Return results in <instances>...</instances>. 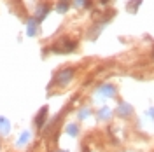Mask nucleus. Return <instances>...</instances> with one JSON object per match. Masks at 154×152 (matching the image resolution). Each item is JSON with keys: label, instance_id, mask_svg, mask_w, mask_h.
Masks as SVG:
<instances>
[{"label": "nucleus", "instance_id": "1", "mask_svg": "<svg viewBox=\"0 0 154 152\" xmlns=\"http://www.w3.org/2000/svg\"><path fill=\"white\" fill-rule=\"evenodd\" d=\"M67 133L70 135V136H77V135H79V124H68Z\"/></svg>", "mask_w": 154, "mask_h": 152}]
</instances>
